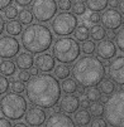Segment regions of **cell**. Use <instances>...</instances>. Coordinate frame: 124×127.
Masks as SVG:
<instances>
[{
	"mask_svg": "<svg viewBox=\"0 0 124 127\" xmlns=\"http://www.w3.org/2000/svg\"><path fill=\"white\" fill-rule=\"evenodd\" d=\"M61 84L56 77L49 73H42L29 78L25 86V95L28 101L35 106L49 110L61 98Z\"/></svg>",
	"mask_w": 124,
	"mask_h": 127,
	"instance_id": "obj_1",
	"label": "cell"
},
{
	"mask_svg": "<svg viewBox=\"0 0 124 127\" xmlns=\"http://www.w3.org/2000/svg\"><path fill=\"white\" fill-rule=\"evenodd\" d=\"M72 78L82 88L96 87L105 77L103 62L94 56H85L77 59L71 69Z\"/></svg>",
	"mask_w": 124,
	"mask_h": 127,
	"instance_id": "obj_2",
	"label": "cell"
},
{
	"mask_svg": "<svg viewBox=\"0 0 124 127\" xmlns=\"http://www.w3.org/2000/svg\"><path fill=\"white\" fill-rule=\"evenodd\" d=\"M22 45L32 54H41L48 50L53 43L52 32L43 24H29L22 32Z\"/></svg>",
	"mask_w": 124,
	"mask_h": 127,
	"instance_id": "obj_3",
	"label": "cell"
},
{
	"mask_svg": "<svg viewBox=\"0 0 124 127\" xmlns=\"http://www.w3.org/2000/svg\"><path fill=\"white\" fill-rule=\"evenodd\" d=\"M81 48L79 42L71 37H61L53 43L52 56L56 61L63 64H71L79 59Z\"/></svg>",
	"mask_w": 124,
	"mask_h": 127,
	"instance_id": "obj_4",
	"label": "cell"
},
{
	"mask_svg": "<svg viewBox=\"0 0 124 127\" xmlns=\"http://www.w3.org/2000/svg\"><path fill=\"white\" fill-rule=\"evenodd\" d=\"M105 121L112 127H124V89H119L105 102Z\"/></svg>",
	"mask_w": 124,
	"mask_h": 127,
	"instance_id": "obj_5",
	"label": "cell"
},
{
	"mask_svg": "<svg viewBox=\"0 0 124 127\" xmlns=\"http://www.w3.org/2000/svg\"><path fill=\"white\" fill-rule=\"evenodd\" d=\"M28 110L25 98L19 93H6L0 99V112L10 121H19L24 117Z\"/></svg>",
	"mask_w": 124,
	"mask_h": 127,
	"instance_id": "obj_6",
	"label": "cell"
},
{
	"mask_svg": "<svg viewBox=\"0 0 124 127\" xmlns=\"http://www.w3.org/2000/svg\"><path fill=\"white\" fill-rule=\"evenodd\" d=\"M52 30L57 37H68L71 35L76 27L79 25L77 16L72 13L62 11L60 14H56V16L52 19Z\"/></svg>",
	"mask_w": 124,
	"mask_h": 127,
	"instance_id": "obj_7",
	"label": "cell"
},
{
	"mask_svg": "<svg viewBox=\"0 0 124 127\" xmlns=\"http://www.w3.org/2000/svg\"><path fill=\"white\" fill-rule=\"evenodd\" d=\"M32 14L41 23H47L52 20L57 14L56 0H33Z\"/></svg>",
	"mask_w": 124,
	"mask_h": 127,
	"instance_id": "obj_8",
	"label": "cell"
},
{
	"mask_svg": "<svg viewBox=\"0 0 124 127\" xmlns=\"http://www.w3.org/2000/svg\"><path fill=\"white\" fill-rule=\"evenodd\" d=\"M20 50V43L11 35H4L0 38V58L11 59L18 56Z\"/></svg>",
	"mask_w": 124,
	"mask_h": 127,
	"instance_id": "obj_9",
	"label": "cell"
},
{
	"mask_svg": "<svg viewBox=\"0 0 124 127\" xmlns=\"http://www.w3.org/2000/svg\"><path fill=\"white\" fill-rule=\"evenodd\" d=\"M100 22L104 28L109 29V30H117L123 24V15L117 9H113V8L108 10L105 9L103 14L100 15Z\"/></svg>",
	"mask_w": 124,
	"mask_h": 127,
	"instance_id": "obj_10",
	"label": "cell"
},
{
	"mask_svg": "<svg viewBox=\"0 0 124 127\" xmlns=\"http://www.w3.org/2000/svg\"><path fill=\"white\" fill-rule=\"evenodd\" d=\"M108 76L118 86H124V56L115 57L108 64Z\"/></svg>",
	"mask_w": 124,
	"mask_h": 127,
	"instance_id": "obj_11",
	"label": "cell"
},
{
	"mask_svg": "<svg viewBox=\"0 0 124 127\" xmlns=\"http://www.w3.org/2000/svg\"><path fill=\"white\" fill-rule=\"evenodd\" d=\"M95 52L98 54V58H101L104 61H110L117 56V45L113 40L109 39H103L98 43Z\"/></svg>",
	"mask_w": 124,
	"mask_h": 127,
	"instance_id": "obj_12",
	"label": "cell"
},
{
	"mask_svg": "<svg viewBox=\"0 0 124 127\" xmlns=\"http://www.w3.org/2000/svg\"><path fill=\"white\" fill-rule=\"evenodd\" d=\"M24 120H25V123L28 126L37 127V126H42L46 122L47 115L43 111V108L32 107V108H29V110H27V112L24 115Z\"/></svg>",
	"mask_w": 124,
	"mask_h": 127,
	"instance_id": "obj_13",
	"label": "cell"
},
{
	"mask_svg": "<svg viewBox=\"0 0 124 127\" xmlns=\"http://www.w3.org/2000/svg\"><path fill=\"white\" fill-rule=\"evenodd\" d=\"M46 127H76L74 120L63 112H55L46 120Z\"/></svg>",
	"mask_w": 124,
	"mask_h": 127,
	"instance_id": "obj_14",
	"label": "cell"
},
{
	"mask_svg": "<svg viewBox=\"0 0 124 127\" xmlns=\"http://www.w3.org/2000/svg\"><path fill=\"white\" fill-rule=\"evenodd\" d=\"M34 65L39 72L49 73V72L53 70V68L56 67V59L53 58L52 54L44 52V53L37 54V57L34 59Z\"/></svg>",
	"mask_w": 124,
	"mask_h": 127,
	"instance_id": "obj_15",
	"label": "cell"
},
{
	"mask_svg": "<svg viewBox=\"0 0 124 127\" xmlns=\"http://www.w3.org/2000/svg\"><path fill=\"white\" fill-rule=\"evenodd\" d=\"M60 99V108L66 115L75 113L80 107V98L75 95H65Z\"/></svg>",
	"mask_w": 124,
	"mask_h": 127,
	"instance_id": "obj_16",
	"label": "cell"
},
{
	"mask_svg": "<svg viewBox=\"0 0 124 127\" xmlns=\"http://www.w3.org/2000/svg\"><path fill=\"white\" fill-rule=\"evenodd\" d=\"M15 65L22 69V70H28L34 65V57L33 54L29 52H22L18 53V56L15 57Z\"/></svg>",
	"mask_w": 124,
	"mask_h": 127,
	"instance_id": "obj_17",
	"label": "cell"
},
{
	"mask_svg": "<svg viewBox=\"0 0 124 127\" xmlns=\"http://www.w3.org/2000/svg\"><path fill=\"white\" fill-rule=\"evenodd\" d=\"M74 122L79 127L90 125V122H91V115H90V112L84 110V108H82V110H77L74 113Z\"/></svg>",
	"mask_w": 124,
	"mask_h": 127,
	"instance_id": "obj_18",
	"label": "cell"
},
{
	"mask_svg": "<svg viewBox=\"0 0 124 127\" xmlns=\"http://www.w3.org/2000/svg\"><path fill=\"white\" fill-rule=\"evenodd\" d=\"M84 3H85L86 8H89V10L100 13L106 9L109 0H85Z\"/></svg>",
	"mask_w": 124,
	"mask_h": 127,
	"instance_id": "obj_19",
	"label": "cell"
},
{
	"mask_svg": "<svg viewBox=\"0 0 124 127\" xmlns=\"http://www.w3.org/2000/svg\"><path fill=\"white\" fill-rule=\"evenodd\" d=\"M5 30L8 33V35H11V37H16V35L22 34L23 32V27L20 24V22L18 20H9L6 24H5Z\"/></svg>",
	"mask_w": 124,
	"mask_h": 127,
	"instance_id": "obj_20",
	"label": "cell"
},
{
	"mask_svg": "<svg viewBox=\"0 0 124 127\" xmlns=\"http://www.w3.org/2000/svg\"><path fill=\"white\" fill-rule=\"evenodd\" d=\"M77 88H79V84L76 83V81L74 78H66V79H62V84H61V91L66 95H74L75 92H77Z\"/></svg>",
	"mask_w": 124,
	"mask_h": 127,
	"instance_id": "obj_21",
	"label": "cell"
},
{
	"mask_svg": "<svg viewBox=\"0 0 124 127\" xmlns=\"http://www.w3.org/2000/svg\"><path fill=\"white\" fill-rule=\"evenodd\" d=\"M15 70H16V65L13 61L6 59V61H3L1 63H0V73H1L3 76H5V77L14 76Z\"/></svg>",
	"mask_w": 124,
	"mask_h": 127,
	"instance_id": "obj_22",
	"label": "cell"
},
{
	"mask_svg": "<svg viewBox=\"0 0 124 127\" xmlns=\"http://www.w3.org/2000/svg\"><path fill=\"white\" fill-rule=\"evenodd\" d=\"M99 91L101 95H106V96H110L114 93L115 91V83L112 81V79H103L99 84Z\"/></svg>",
	"mask_w": 124,
	"mask_h": 127,
	"instance_id": "obj_23",
	"label": "cell"
},
{
	"mask_svg": "<svg viewBox=\"0 0 124 127\" xmlns=\"http://www.w3.org/2000/svg\"><path fill=\"white\" fill-rule=\"evenodd\" d=\"M106 35V30L103 25L100 24H94L91 28H90V37L93 38V40H103Z\"/></svg>",
	"mask_w": 124,
	"mask_h": 127,
	"instance_id": "obj_24",
	"label": "cell"
},
{
	"mask_svg": "<svg viewBox=\"0 0 124 127\" xmlns=\"http://www.w3.org/2000/svg\"><path fill=\"white\" fill-rule=\"evenodd\" d=\"M53 72H55V77L57 79H66L68 78L70 73H71V69L68 67V64H63V63H60L58 65H56L53 68Z\"/></svg>",
	"mask_w": 124,
	"mask_h": 127,
	"instance_id": "obj_25",
	"label": "cell"
},
{
	"mask_svg": "<svg viewBox=\"0 0 124 127\" xmlns=\"http://www.w3.org/2000/svg\"><path fill=\"white\" fill-rule=\"evenodd\" d=\"M74 34H75V39H76V40L84 42V40H87L89 37H90V29H89L86 25L81 24V25L76 27Z\"/></svg>",
	"mask_w": 124,
	"mask_h": 127,
	"instance_id": "obj_26",
	"label": "cell"
},
{
	"mask_svg": "<svg viewBox=\"0 0 124 127\" xmlns=\"http://www.w3.org/2000/svg\"><path fill=\"white\" fill-rule=\"evenodd\" d=\"M89 110H90V115L94 117H101L104 115V104L101 102H91L89 104Z\"/></svg>",
	"mask_w": 124,
	"mask_h": 127,
	"instance_id": "obj_27",
	"label": "cell"
},
{
	"mask_svg": "<svg viewBox=\"0 0 124 127\" xmlns=\"http://www.w3.org/2000/svg\"><path fill=\"white\" fill-rule=\"evenodd\" d=\"M18 18H19V22H20L22 25H29V24H32V22L34 19L32 11L30 10H27V9L20 10L19 14H18Z\"/></svg>",
	"mask_w": 124,
	"mask_h": 127,
	"instance_id": "obj_28",
	"label": "cell"
},
{
	"mask_svg": "<svg viewBox=\"0 0 124 127\" xmlns=\"http://www.w3.org/2000/svg\"><path fill=\"white\" fill-rule=\"evenodd\" d=\"M100 91L96 88V87H90L85 91V97L89 99V102H95V101H99L100 99Z\"/></svg>",
	"mask_w": 124,
	"mask_h": 127,
	"instance_id": "obj_29",
	"label": "cell"
},
{
	"mask_svg": "<svg viewBox=\"0 0 124 127\" xmlns=\"http://www.w3.org/2000/svg\"><path fill=\"white\" fill-rule=\"evenodd\" d=\"M71 9H72V11H74L72 14L81 16L86 11V5H85V3L82 1V0H76V1L71 5Z\"/></svg>",
	"mask_w": 124,
	"mask_h": 127,
	"instance_id": "obj_30",
	"label": "cell"
},
{
	"mask_svg": "<svg viewBox=\"0 0 124 127\" xmlns=\"http://www.w3.org/2000/svg\"><path fill=\"white\" fill-rule=\"evenodd\" d=\"M81 50L86 54V56H93V53L95 52V42L94 40H84L82 42V45L80 47Z\"/></svg>",
	"mask_w": 124,
	"mask_h": 127,
	"instance_id": "obj_31",
	"label": "cell"
},
{
	"mask_svg": "<svg viewBox=\"0 0 124 127\" xmlns=\"http://www.w3.org/2000/svg\"><path fill=\"white\" fill-rule=\"evenodd\" d=\"M114 39H115V43H117L115 44L117 48H119V50L124 53V27H122L119 29V32L115 34Z\"/></svg>",
	"mask_w": 124,
	"mask_h": 127,
	"instance_id": "obj_32",
	"label": "cell"
},
{
	"mask_svg": "<svg viewBox=\"0 0 124 127\" xmlns=\"http://www.w3.org/2000/svg\"><path fill=\"white\" fill-rule=\"evenodd\" d=\"M10 88H11V91L14 93H22V92H24L25 91V84H24V82H22V81H18V79H13V82H11V84H10Z\"/></svg>",
	"mask_w": 124,
	"mask_h": 127,
	"instance_id": "obj_33",
	"label": "cell"
},
{
	"mask_svg": "<svg viewBox=\"0 0 124 127\" xmlns=\"http://www.w3.org/2000/svg\"><path fill=\"white\" fill-rule=\"evenodd\" d=\"M10 87V82L8 79V77L0 74V96H3L8 92V89Z\"/></svg>",
	"mask_w": 124,
	"mask_h": 127,
	"instance_id": "obj_34",
	"label": "cell"
},
{
	"mask_svg": "<svg viewBox=\"0 0 124 127\" xmlns=\"http://www.w3.org/2000/svg\"><path fill=\"white\" fill-rule=\"evenodd\" d=\"M18 9H16V6H8L5 10H4V15H5V18L6 19H9V20H13V19H15V18L18 16Z\"/></svg>",
	"mask_w": 124,
	"mask_h": 127,
	"instance_id": "obj_35",
	"label": "cell"
},
{
	"mask_svg": "<svg viewBox=\"0 0 124 127\" xmlns=\"http://www.w3.org/2000/svg\"><path fill=\"white\" fill-rule=\"evenodd\" d=\"M90 127H108L105 118L101 117H95V120H91L90 122Z\"/></svg>",
	"mask_w": 124,
	"mask_h": 127,
	"instance_id": "obj_36",
	"label": "cell"
},
{
	"mask_svg": "<svg viewBox=\"0 0 124 127\" xmlns=\"http://www.w3.org/2000/svg\"><path fill=\"white\" fill-rule=\"evenodd\" d=\"M71 0H58V4H57V8L62 11H67L71 9Z\"/></svg>",
	"mask_w": 124,
	"mask_h": 127,
	"instance_id": "obj_37",
	"label": "cell"
},
{
	"mask_svg": "<svg viewBox=\"0 0 124 127\" xmlns=\"http://www.w3.org/2000/svg\"><path fill=\"white\" fill-rule=\"evenodd\" d=\"M87 20L90 23H93V24H99V22H100V14L96 13V11H91V14L89 15V18H87Z\"/></svg>",
	"mask_w": 124,
	"mask_h": 127,
	"instance_id": "obj_38",
	"label": "cell"
},
{
	"mask_svg": "<svg viewBox=\"0 0 124 127\" xmlns=\"http://www.w3.org/2000/svg\"><path fill=\"white\" fill-rule=\"evenodd\" d=\"M29 78H30V74H29V72H27V70H20L19 74H18V79L22 81V82H28Z\"/></svg>",
	"mask_w": 124,
	"mask_h": 127,
	"instance_id": "obj_39",
	"label": "cell"
},
{
	"mask_svg": "<svg viewBox=\"0 0 124 127\" xmlns=\"http://www.w3.org/2000/svg\"><path fill=\"white\" fill-rule=\"evenodd\" d=\"M14 1H15V4H16L18 6L27 8V6H29V5L33 3V0H14Z\"/></svg>",
	"mask_w": 124,
	"mask_h": 127,
	"instance_id": "obj_40",
	"label": "cell"
},
{
	"mask_svg": "<svg viewBox=\"0 0 124 127\" xmlns=\"http://www.w3.org/2000/svg\"><path fill=\"white\" fill-rule=\"evenodd\" d=\"M13 0H0V11L1 10H5L8 6H10Z\"/></svg>",
	"mask_w": 124,
	"mask_h": 127,
	"instance_id": "obj_41",
	"label": "cell"
},
{
	"mask_svg": "<svg viewBox=\"0 0 124 127\" xmlns=\"http://www.w3.org/2000/svg\"><path fill=\"white\" fill-rule=\"evenodd\" d=\"M11 126H13V125H11L10 120H8V118H5V117L0 118V127H11Z\"/></svg>",
	"mask_w": 124,
	"mask_h": 127,
	"instance_id": "obj_42",
	"label": "cell"
},
{
	"mask_svg": "<svg viewBox=\"0 0 124 127\" xmlns=\"http://www.w3.org/2000/svg\"><path fill=\"white\" fill-rule=\"evenodd\" d=\"M89 104H90V102H89V99H87L86 97H81V98H80V106L84 108V110L89 108Z\"/></svg>",
	"mask_w": 124,
	"mask_h": 127,
	"instance_id": "obj_43",
	"label": "cell"
},
{
	"mask_svg": "<svg viewBox=\"0 0 124 127\" xmlns=\"http://www.w3.org/2000/svg\"><path fill=\"white\" fill-rule=\"evenodd\" d=\"M4 29H5V22H4V18L0 15V35L3 34Z\"/></svg>",
	"mask_w": 124,
	"mask_h": 127,
	"instance_id": "obj_44",
	"label": "cell"
},
{
	"mask_svg": "<svg viewBox=\"0 0 124 127\" xmlns=\"http://www.w3.org/2000/svg\"><path fill=\"white\" fill-rule=\"evenodd\" d=\"M118 8H119V13H120L122 15H124V0H120V1H119Z\"/></svg>",
	"mask_w": 124,
	"mask_h": 127,
	"instance_id": "obj_45",
	"label": "cell"
},
{
	"mask_svg": "<svg viewBox=\"0 0 124 127\" xmlns=\"http://www.w3.org/2000/svg\"><path fill=\"white\" fill-rule=\"evenodd\" d=\"M118 4H119L118 0H109V3H108V5H110V8H113V9L118 8Z\"/></svg>",
	"mask_w": 124,
	"mask_h": 127,
	"instance_id": "obj_46",
	"label": "cell"
},
{
	"mask_svg": "<svg viewBox=\"0 0 124 127\" xmlns=\"http://www.w3.org/2000/svg\"><path fill=\"white\" fill-rule=\"evenodd\" d=\"M38 72H39V70L35 68V67H32V68L29 69V74H30V76H37Z\"/></svg>",
	"mask_w": 124,
	"mask_h": 127,
	"instance_id": "obj_47",
	"label": "cell"
},
{
	"mask_svg": "<svg viewBox=\"0 0 124 127\" xmlns=\"http://www.w3.org/2000/svg\"><path fill=\"white\" fill-rule=\"evenodd\" d=\"M105 37H108V39H109V40H112V39H114L115 34L113 33V30H109L108 33H106V35H105Z\"/></svg>",
	"mask_w": 124,
	"mask_h": 127,
	"instance_id": "obj_48",
	"label": "cell"
},
{
	"mask_svg": "<svg viewBox=\"0 0 124 127\" xmlns=\"http://www.w3.org/2000/svg\"><path fill=\"white\" fill-rule=\"evenodd\" d=\"M11 127H28V125L25 122H16L15 125H13Z\"/></svg>",
	"mask_w": 124,
	"mask_h": 127,
	"instance_id": "obj_49",
	"label": "cell"
},
{
	"mask_svg": "<svg viewBox=\"0 0 124 127\" xmlns=\"http://www.w3.org/2000/svg\"><path fill=\"white\" fill-rule=\"evenodd\" d=\"M100 98H101V101L105 103L106 101H108V98H109V96H106V95H104V96H100Z\"/></svg>",
	"mask_w": 124,
	"mask_h": 127,
	"instance_id": "obj_50",
	"label": "cell"
},
{
	"mask_svg": "<svg viewBox=\"0 0 124 127\" xmlns=\"http://www.w3.org/2000/svg\"><path fill=\"white\" fill-rule=\"evenodd\" d=\"M52 108H53V111H55V112H60V111H61V108H60L57 104H55V106H53Z\"/></svg>",
	"mask_w": 124,
	"mask_h": 127,
	"instance_id": "obj_51",
	"label": "cell"
},
{
	"mask_svg": "<svg viewBox=\"0 0 124 127\" xmlns=\"http://www.w3.org/2000/svg\"><path fill=\"white\" fill-rule=\"evenodd\" d=\"M123 23H124V18H123Z\"/></svg>",
	"mask_w": 124,
	"mask_h": 127,
	"instance_id": "obj_52",
	"label": "cell"
},
{
	"mask_svg": "<svg viewBox=\"0 0 124 127\" xmlns=\"http://www.w3.org/2000/svg\"><path fill=\"white\" fill-rule=\"evenodd\" d=\"M81 127H86V126H81Z\"/></svg>",
	"mask_w": 124,
	"mask_h": 127,
	"instance_id": "obj_53",
	"label": "cell"
},
{
	"mask_svg": "<svg viewBox=\"0 0 124 127\" xmlns=\"http://www.w3.org/2000/svg\"><path fill=\"white\" fill-rule=\"evenodd\" d=\"M37 127H41V126H37Z\"/></svg>",
	"mask_w": 124,
	"mask_h": 127,
	"instance_id": "obj_54",
	"label": "cell"
}]
</instances>
